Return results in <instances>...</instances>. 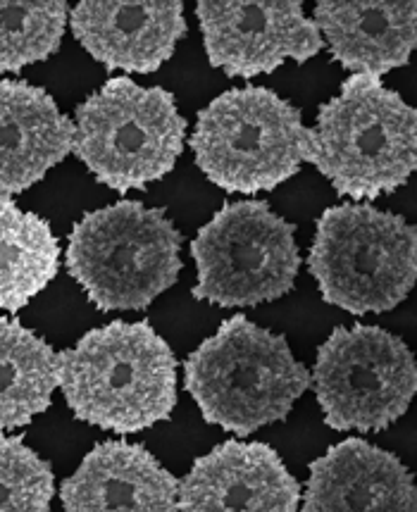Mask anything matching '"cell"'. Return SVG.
<instances>
[{
    "label": "cell",
    "instance_id": "6da1fadb",
    "mask_svg": "<svg viewBox=\"0 0 417 512\" xmlns=\"http://www.w3.org/2000/svg\"><path fill=\"white\" fill-rule=\"evenodd\" d=\"M58 386L77 420L136 434L177 408V358L151 322L115 320L58 353Z\"/></svg>",
    "mask_w": 417,
    "mask_h": 512
},
{
    "label": "cell",
    "instance_id": "7a4b0ae2",
    "mask_svg": "<svg viewBox=\"0 0 417 512\" xmlns=\"http://www.w3.org/2000/svg\"><path fill=\"white\" fill-rule=\"evenodd\" d=\"M339 196L375 201L417 165V112L382 79L351 74L308 129V160Z\"/></svg>",
    "mask_w": 417,
    "mask_h": 512
},
{
    "label": "cell",
    "instance_id": "3957f363",
    "mask_svg": "<svg viewBox=\"0 0 417 512\" xmlns=\"http://www.w3.org/2000/svg\"><path fill=\"white\" fill-rule=\"evenodd\" d=\"M184 386L205 422L248 436L286 420L310 389V372L284 336L234 315L186 358Z\"/></svg>",
    "mask_w": 417,
    "mask_h": 512
},
{
    "label": "cell",
    "instance_id": "277c9868",
    "mask_svg": "<svg viewBox=\"0 0 417 512\" xmlns=\"http://www.w3.org/2000/svg\"><path fill=\"white\" fill-rule=\"evenodd\" d=\"M182 234L163 208L120 201L74 224L67 270L101 312L146 310L177 284Z\"/></svg>",
    "mask_w": 417,
    "mask_h": 512
},
{
    "label": "cell",
    "instance_id": "5b68a950",
    "mask_svg": "<svg viewBox=\"0 0 417 512\" xmlns=\"http://www.w3.org/2000/svg\"><path fill=\"white\" fill-rule=\"evenodd\" d=\"M308 272L325 303L351 315H382L413 291L417 231L370 203L332 205L317 220Z\"/></svg>",
    "mask_w": 417,
    "mask_h": 512
},
{
    "label": "cell",
    "instance_id": "8992f818",
    "mask_svg": "<svg viewBox=\"0 0 417 512\" xmlns=\"http://www.w3.org/2000/svg\"><path fill=\"white\" fill-rule=\"evenodd\" d=\"M191 151L215 186L248 196L296 177L308 160V129L296 105L265 86H244L198 112Z\"/></svg>",
    "mask_w": 417,
    "mask_h": 512
},
{
    "label": "cell",
    "instance_id": "52a82bcc",
    "mask_svg": "<svg viewBox=\"0 0 417 512\" xmlns=\"http://www.w3.org/2000/svg\"><path fill=\"white\" fill-rule=\"evenodd\" d=\"M186 120L163 86L105 81L77 108L72 153L117 193L167 177L184 151Z\"/></svg>",
    "mask_w": 417,
    "mask_h": 512
},
{
    "label": "cell",
    "instance_id": "ba28073f",
    "mask_svg": "<svg viewBox=\"0 0 417 512\" xmlns=\"http://www.w3.org/2000/svg\"><path fill=\"white\" fill-rule=\"evenodd\" d=\"M196 301L220 308H251L294 289L301 270L296 227L265 201L222 205L191 241Z\"/></svg>",
    "mask_w": 417,
    "mask_h": 512
},
{
    "label": "cell",
    "instance_id": "9c48e42d",
    "mask_svg": "<svg viewBox=\"0 0 417 512\" xmlns=\"http://www.w3.org/2000/svg\"><path fill=\"white\" fill-rule=\"evenodd\" d=\"M310 384L329 429L382 432L410 408L415 355L382 327H336L317 351Z\"/></svg>",
    "mask_w": 417,
    "mask_h": 512
},
{
    "label": "cell",
    "instance_id": "30bf717a",
    "mask_svg": "<svg viewBox=\"0 0 417 512\" xmlns=\"http://www.w3.org/2000/svg\"><path fill=\"white\" fill-rule=\"evenodd\" d=\"M196 17L210 67L227 77L270 74L322 51L320 31L301 0H201Z\"/></svg>",
    "mask_w": 417,
    "mask_h": 512
},
{
    "label": "cell",
    "instance_id": "8fae6325",
    "mask_svg": "<svg viewBox=\"0 0 417 512\" xmlns=\"http://www.w3.org/2000/svg\"><path fill=\"white\" fill-rule=\"evenodd\" d=\"M298 505L301 484L267 443H220L179 479V512H294Z\"/></svg>",
    "mask_w": 417,
    "mask_h": 512
},
{
    "label": "cell",
    "instance_id": "7c38bea8",
    "mask_svg": "<svg viewBox=\"0 0 417 512\" xmlns=\"http://www.w3.org/2000/svg\"><path fill=\"white\" fill-rule=\"evenodd\" d=\"M74 39L108 70H160L186 36L182 0H82L70 10Z\"/></svg>",
    "mask_w": 417,
    "mask_h": 512
},
{
    "label": "cell",
    "instance_id": "4fadbf2b",
    "mask_svg": "<svg viewBox=\"0 0 417 512\" xmlns=\"http://www.w3.org/2000/svg\"><path fill=\"white\" fill-rule=\"evenodd\" d=\"M306 512H413L415 479L394 453L363 439H346L310 465Z\"/></svg>",
    "mask_w": 417,
    "mask_h": 512
},
{
    "label": "cell",
    "instance_id": "5bb4252c",
    "mask_svg": "<svg viewBox=\"0 0 417 512\" xmlns=\"http://www.w3.org/2000/svg\"><path fill=\"white\" fill-rule=\"evenodd\" d=\"M179 479L139 443L105 441L60 484L67 512H172Z\"/></svg>",
    "mask_w": 417,
    "mask_h": 512
},
{
    "label": "cell",
    "instance_id": "9a60e30c",
    "mask_svg": "<svg viewBox=\"0 0 417 512\" xmlns=\"http://www.w3.org/2000/svg\"><path fill=\"white\" fill-rule=\"evenodd\" d=\"M313 22L332 58L365 77L406 67L417 41L413 0H320Z\"/></svg>",
    "mask_w": 417,
    "mask_h": 512
},
{
    "label": "cell",
    "instance_id": "2e32d148",
    "mask_svg": "<svg viewBox=\"0 0 417 512\" xmlns=\"http://www.w3.org/2000/svg\"><path fill=\"white\" fill-rule=\"evenodd\" d=\"M74 146V122L41 86L0 81V196L31 189Z\"/></svg>",
    "mask_w": 417,
    "mask_h": 512
},
{
    "label": "cell",
    "instance_id": "e0dca14e",
    "mask_svg": "<svg viewBox=\"0 0 417 512\" xmlns=\"http://www.w3.org/2000/svg\"><path fill=\"white\" fill-rule=\"evenodd\" d=\"M58 270L60 243L51 224L0 196V310L20 312Z\"/></svg>",
    "mask_w": 417,
    "mask_h": 512
},
{
    "label": "cell",
    "instance_id": "ac0fdd59",
    "mask_svg": "<svg viewBox=\"0 0 417 512\" xmlns=\"http://www.w3.org/2000/svg\"><path fill=\"white\" fill-rule=\"evenodd\" d=\"M58 353L20 320L0 317V429H22L51 408Z\"/></svg>",
    "mask_w": 417,
    "mask_h": 512
},
{
    "label": "cell",
    "instance_id": "d6986e66",
    "mask_svg": "<svg viewBox=\"0 0 417 512\" xmlns=\"http://www.w3.org/2000/svg\"><path fill=\"white\" fill-rule=\"evenodd\" d=\"M65 0H0V72H20L58 51L67 27Z\"/></svg>",
    "mask_w": 417,
    "mask_h": 512
},
{
    "label": "cell",
    "instance_id": "ffe728a7",
    "mask_svg": "<svg viewBox=\"0 0 417 512\" xmlns=\"http://www.w3.org/2000/svg\"><path fill=\"white\" fill-rule=\"evenodd\" d=\"M55 474L20 436L0 434V512H48Z\"/></svg>",
    "mask_w": 417,
    "mask_h": 512
}]
</instances>
